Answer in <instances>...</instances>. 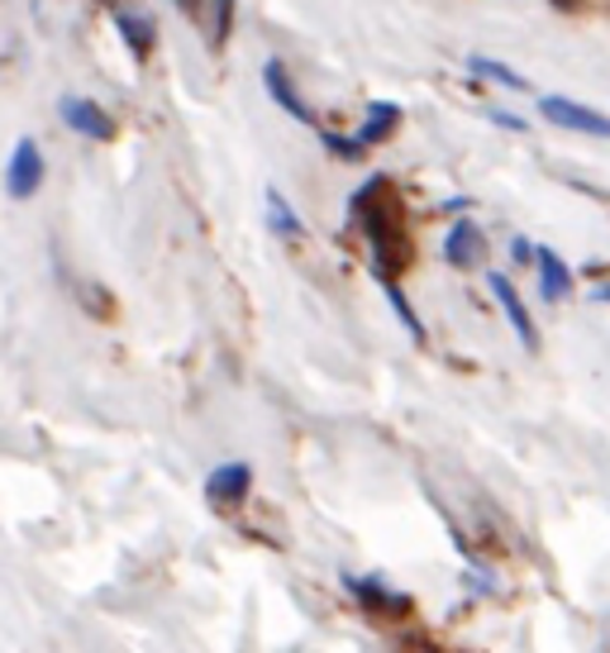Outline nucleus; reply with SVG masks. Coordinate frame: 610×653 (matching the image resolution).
I'll list each match as a JSON object with an SVG mask.
<instances>
[{
  "mask_svg": "<svg viewBox=\"0 0 610 653\" xmlns=\"http://www.w3.org/2000/svg\"><path fill=\"white\" fill-rule=\"evenodd\" d=\"M263 86H268V96L277 100V106L292 115L296 124H315V115H311V106L296 96V86H292V77H286V67L277 63V57H268V67H263Z\"/></svg>",
  "mask_w": 610,
  "mask_h": 653,
  "instance_id": "1a4fd4ad",
  "label": "nucleus"
},
{
  "mask_svg": "<svg viewBox=\"0 0 610 653\" xmlns=\"http://www.w3.org/2000/svg\"><path fill=\"white\" fill-rule=\"evenodd\" d=\"M319 143L334 153V157H362V143H358V134L353 139H339V134H329V129H319Z\"/></svg>",
  "mask_w": 610,
  "mask_h": 653,
  "instance_id": "f3484780",
  "label": "nucleus"
},
{
  "mask_svg": "<svg viewBox=\"0 0 610 653\" xmlns=\"http://www.w3.org/2000/svg\"><path fill=\"white\" fill-rule=\"evenodd\" d=\"M177 6H182L186 14H200V6H206V0H177Z\"/></svg>",
  "mask_w": 610,
  "mask_h": 653,
  "instance_id": "412c9836",
  "label": "nucleus"
},
{
  "mask_svg": "<svg viewBox=\"0 0 610 653\" xmlns=\"http://www.w3.org/2000/svg\"><path fill=\"white\" fill-rule=\"evenodd\" d=\"M229 24H235V0H210V48H225Z\"/></svg>",
  "mask_w": 610,
  "mask_h": 653,
  "instance_id": "2eb2a0df",
  "label": "nucleus"
},
{
  "mask_svg": "<svg viewBox=\"0 0 610 653\" xmlns=\"http://www.w3.org/2000/svg\"><path fill=\"white\" fill-rule=\"evenodd\" d=\"M268 229H272V235H277V239H301L305 235V225L296 220V210L292 206H286V196L277 192V186H268Z\"/></svg>",
  "mask_w": 610,
  "mask_h": 653,
  "instance_id": "ddd939ff",
  "label": "nucleus"
},
{
  "mask_svg": "<svg viewBox=\"0 0 610 653\" xmlns=\"http://www.w3.org/2000/svg\"><path fill=\"white\" fill-rule=\"evenodd\" d=\"M515 258H520V263H530V258H534V249H530L525 239H515Z\"/></svg>",
  "mask_w": 610,
  "mask_h": 653,
  "instance_id": "6ab92c4d",
  "label": "nucleus"
},
{
  "mask_svg": "<svg viewBox=\"0 0 610 653\" xmlns=\"http://www.w3.org/2000/svg\"><path fill=\"white\" fill-rule=\"evenodd\" d=\"M253 491V468L249 462H225V468H215L206 477V497L215 505H243Z\"/></svg>",
  "mask_w": 610,
  "mask_h": 653,
  "instance_id": "39448f33",
  "label": "nucleus"
},
{
  "mask_svg": "<svg viewBox=\"0 0 610 653\" xmlns=\"http://www.w3.org/2000/svg\"><path fill=\"white\" fill-rule=\"evenodd\" d=\"M348 587H353L358 601L377 616H411V597H396V591H386L382 583H348Z\"/></svg>",
  "mask_w": 610,
  "mask_h": 653,
  "instance_id": "f8f14e48",
  "label": "nucleus"
},
{
  "mask_svg": "<svg viewBox=\"0 0 610 653\" xmlns=\"http://www.w3.org/2000/svg\"><path fill=\"white\" fill-rule=\"evenodd\" d=\"M477 77H487V81H497V86H511V91H530V81L520 77L515 67H505V63H491V57H472L468 63Z\"/></svg>",
  "mask_w": 610,
  "mask_h": 653,
  "instance_id": "4468645a",
  "label": "nucleus"
},
{
  "mask_svg": "<svg viewBox=\"0 0 610 653\" xmlns=\"http://www.w3.org/2000/svg\"><path fill=\"white\" fill-rule=\"evenodd\" d=\"M382 286H386V296H391V306H396V315L405 320V329H411L415 339H425V325L415 320V311H411V301H405V292H401V286H396V282H382Z\"/></svg>",
  "mask_w": 610,
  "mask_h": 653,
  "instance_id": "dca6fc26",
  "label": "nucleus"
},
{
  "mask_svg": "<svg viewBox=\"0 0 610 653\" xmlns=\"http://www.w3.org/2000/svg\"><path fill=\"white\" fill-rule=\"evenodd\" d=\"M444 258L454 268H482V258H487V235L477 229L472 220H458L454 229H448V239H444Z\"/></svg>",
  "mask_w": 610,
  "mask_h": 653,
  "instance_id": "423d86ee",
  "label": "nucleus"
},
{
  "mask_svg": "<svg viewBox=\"0 0 610 653\" xmlns=\"http://www.w3.org/2000/svg\"><path fill=\"white\" fill-rule=\"evenodd\" d=\"M534 272H540V296L548 306H558V301L573 296V268L563 263L554 249H534Z\"/></svg>",
  "mask_w": 610,
  "mask_h": 653,
  "instance_id": "6e6552de",
  "label": "nucleus"
},
{
  "mask_svg": "<svg viewBox=\"0 0 610 653\" xmlns=\"http://www.w3.org/2000/svg\"><path fill=\"white\" fill-rule=\"evenodd\" d=\"M491 120H497L501 129H511V134H525V120H515L511 110H491Z\"/></svg>",
  "mask_w": 610,
  "mask_h": 653,
  "instance_id": "a211bd4d",
  "label": "nucleus"
},
{
  "mask_svg": "<svg viewBox=\"0 0 610 653\" xmlns=\"http://www.w3.org/2000/svg\"><path fill=\"white\" fill-rule=\"evenodd\" d=\"M548 6H554V10H563V14H568V10H577V6H582V0H548Z\"/></svg>",
  "mask_w": 610,
  "mask_h": 653,
  "instance_id": "aec40b11",
  "label": "nucleus"
},
{
  "mask_svg": "<svg viewBox=\"0 0 610 653\" xmlns=\"http://www.w3.org/2000/svg\"><path fill=\"white\" fill-rule=\"evenodd\" d=\"M57 115H63V124L81 139H96V143L115 139V120L106 115V106H96V100H86V96H63L57 100Z\"/></svg>",
  "mask_w": 610,
  "mask_h": 653,
  "instance_id": "20e7f679",
  "label": "nucleus"
},
{
  "mask_svg": "<svg viewBox=\"0 0 610 653\" xmlns=\"http://www.w3.org/2000/svg\"><path fill=\"white\" fill-rule=\"evenodd\" d=\"M115 29L124 34L129 53H134L139 63L153 53V43H157V24L149 20V14H139V10H124V6H120V10H115Z\"/></svg>",
  "mask_w": 610,
  "mask_h": 653,
  "instance_id": "9d476101",
  "label": "nucleus"
},
{
  "mask_svg": "<svg viewBox=\"0 0 610 653\" xmlns=\"http://www.w3.org/2000/svg\"><path fill=\"white\" fill-rule=\"evenodd\" d=\"M353 225L368 235L372 243V263H377V282H396L415 258V239H411V220H405V200L396 196V186L386 177H372L362 192L348 200Z\"/></svg>",
  "mask_w": 610,
  "mask_h": 653,
  "instance_id": "f257e3e1",
  "label": "nucleus"
},
{
  "mask_svg": "<svg viewBox=\"0 0 610 653\" xmlns=\"http://www.w3.org/2000/svg\"><path fill=\"white\" fill-rule=\"evenodd\" d=\"M396 124H401V106L377 100V106L368 110V120H362V129H358V143H362V149H372V143L391 139V129H396Z\"/></svg>",
  "mask_w": 610,
  "mask_h": 653,
  "instance_id": "9b49d317",
  "label": "nucleus"
},
{
  "mask_svg": "<svg viewBox=\"0 0 610 653\" xmlns=\"http://www.w3.org/2000/svg\"><path fill=\"white\" fill-rule=\"evenodd\" d=\"M491 292H497L501 311H505V320L515 325L520 344H525V348H534V344H540V329H534V320H530V306H525V296L515 292V282L505 277V272H491Z\"/></svg>",
  "mask_w": 610,
  "mask_h": 653,
  "instance_id": "0eeeda50",
  "label": "nucleus"
},
{
  "mask_svg": "<svg viewBox=\"0 0 610 653\" xmlns=\"http://www.w3.org/2000/svg\"><path fill=\"white\" fill-rule=\"evenodd\" d=\"M43 177H48V163H43L39 143L34 139H20L10 149V163H6V192L14 200H29V196H39Z\"/></svg>",
  "mask_w": 610,
  "mask_h": 653,
  "instance_id": "7ed1b4c3",
  "label": "nucleus"
},
{
  "mask_svg": "<svg viewBox=\"0 0 610 653\" xmlns=\"http://www.w3.org/2000/svg\"><path fill=\"white\" fill-rule=\"evenodd\" d=\"M540 115L558 129H573V134H587V139H610V115L597 106H582V100H568V96H544L540 100Z\"/></svg>",
  "mask_w": 610,
  "mask_h": 653,
  "instance_id": "f03ea898",
  "label": "nucleus"
}]
</instances>
